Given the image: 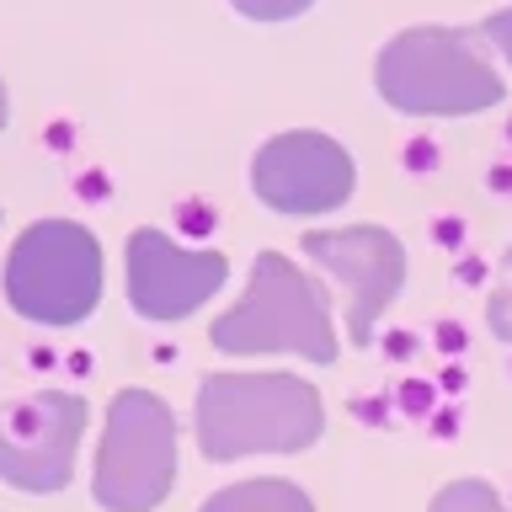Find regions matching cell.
Segmentation results:
<instances>
[{"label": "cell", "mask_w": 512, "mask_h": 512, "mask_svg": "<svg viewBox=\"0 0 512 512\" xmlns=\"http://www.w3.org/2000/svg\"><path fill=\"white\" fill-rule=\"evenodd\" d=\"M326 427L315 384L294 374H208L198 390V448L230 464L246 454H299Z\"/></svg>", "instance_id": "obj_1"}, {"label": "cell", "mask_w": 512, "mask_h": 512, "mask_svg": "<svg viewBox=\"0 0 512 512\" xmlns=\"http://www.w3.org/2000/svg\"><path fill=\"white\" fill-rule=\"evenodd\" d=\"M176 480V422L150 390H123L107 406L102 454H96V502L107 512H150Z\"/></svg>", "instance_id": "obj_5"}, {"label": "cell", "mask_w": 512, "mask_h": 512, "mask_svg": "<svg viewBox=\"0 0 512 512\" xmlns=\"http://www.w3.org/2000/svg\"><path fill=\"white\" fill-rule=\"evenodd\" d=\"M240 16H251V22H288V16L310 11L315 0H230Z\"/></svg>", "instance_id": "obj_13"}, {"label": "cell", "mask_w": 512, "mask_h": 512, "mask_svg": "<svg viewBox=\"0 0 512 512\" xmlns=\"http://www.w3.org/2000/svg\"><path fill=\"white\" fill-rule=\"evenodd\" d=\"M198 512H315L294 480H240V486L214 491Z\"/></svg>", "instance_id": "obj_10"}, {"label": "cell", "mask_w": 512, "mask_h": 512, "mask_svg": "<svg viewBox=\"0 0 512 512\" xmlns=\"http://www.w3.org/2000/svg\"><path fill=\"white\" fill-rule=\"evenodd\" d=\"M0 128H6V86H0Z\"/></svg>", "instance_id": "obj_15"}, {"label": "cell", "mask_w": 512, "mask_h": 512, "mask_svg": "<svg viewBox=\"0 0 512 512\" xmlns=\"http://www.w3.org/2000/svg\"><path fill=\"white\" fill-rule=\"evenodd\" d=\"M374 86L390 107L416 118H464L507 96L475 32L459 27H411L379 54Z\"/></svg>", "instance_id": "obj_2"}, {"label": "cell", "mask_w": 512, "mask_h": 512, "mask_svg": "<svg viewBox=\"0 0 512 512\" xmlns=\"http://www.w3.org/2000/svg\"><path fill=\"white\" fill-rule=\"evenodd\" d=\"M304 256H315L336 283L352 288L347 331L358 347H368L374 320L390 310L400 283H406V246L390 230H379V224H347V230H310L304 235Z\"/></svg>", "instance_id": "obj_8"}, {"label": "cell", "mask_w": 512, "mask_h": 512, "mask_svg": "<svg viewBox=\"0 0 512 512\" xmlns=\"http://www.w3.org/2000/svg\"><path fill=\"white\" fill-rule=\"evenodd\" d=\"M86 432V400L70 390H38L0 400V480L16 491H64Z\"/></svg>", "instance_id": "obj_6"}, {"label": "cell", "mask_w": 512, "mask_h": 512, "mask_svg": "<svg viewBox=\"0 0 512 512\" xmlns=\"http://www.w3.org/2000/svg\"><path fill=\"white\" fill-rule=\"evenodd\" d=\"M6 299L16 315L43 326H75L102 299V246L86 224H27L6 262Z\"/></svg>", "instance_id": "obj_4"}, {"label": "cell", "mask_w": 512, "mask_h": 512, "mask_svg": "<svg viewBox=\"0 0 512 512\" xmlns=\"http://www.w3.org/2000/svg\"><path fill=\"white\" fill-rule=\"evenodd\" d=\"M352 155L326 134H278L251 160V192L272 214H326L352 198Z\"/></svg>", "instance_id": "obj_7"}, {"label": "cell", "mask_w": 512, "mask_h": 512, "mask_svg": "<svg viewBox=\"0 0 512 512\" xmlns=\"http://www.w3.org/2000/svg\"><path fill=\"white\" fill-rule=\"evenodd\" d=\"M427 512H507V507L486 480H454V486H443L438 496H432Z\"/></svg>", "instance_id": "obj_11"}, {"label": "cell", "mask_w": 512, "mask_h": 512, "mask_svg": "<svg viewBox=\"0 0 512 512\" xmlns=\"http://www.w3.org/2000/svg\"><path fill=\"white\" fill-rule=\"evenodd\" d=\"M214 347L235 358L256 352H299L310 363H336V331L326 288L278 251H262L251 267V288L230 315L214 320Z\"/></svg>", "instance_id": "obj_3"}, {"label": "cell", "mask_w": 512, "mask_h": 512, "mask_svg": "<svg viewBox=\"0 0 512 512\" xmlns=\"http://www.w3.org/2000/svg\"><path fill=\"white\" fill-rule=\"evenodd\" d=\"M486 320H491V331L512 347V246H507V256H502V278H496V288H491Z\"/></svg>", "instance_id": "obj_12"}, {"label": "cell", "mask_w": 512, "mask_h": 512, "mask_svg": "<svg viewBox=\"0 0 512 512\" xmlns=\"http://www.w3.org/2000/svg\"><path fill=\"white\" fill-rule=\"evenodd\" d=\"M230 278L219 251H187L160 230L128 235V299L144 320H182Z\"/></svg>", "instance_id": "obj_9"}, {"label": "cell", "mask_w": 512, "mask_h": 512, "mask_svg": "<svg viewBox=\"0 0 512 512\" xmlns=\"http://www.w3.org/2000/svg\"><path fill=\"white\" fill-rule=\"evenodd\" d=\"M486 38L507 54V64H512V6L507 11H496V16H486Z\"/></svg>", "instance_id": "obj_14"}]
</instances>
